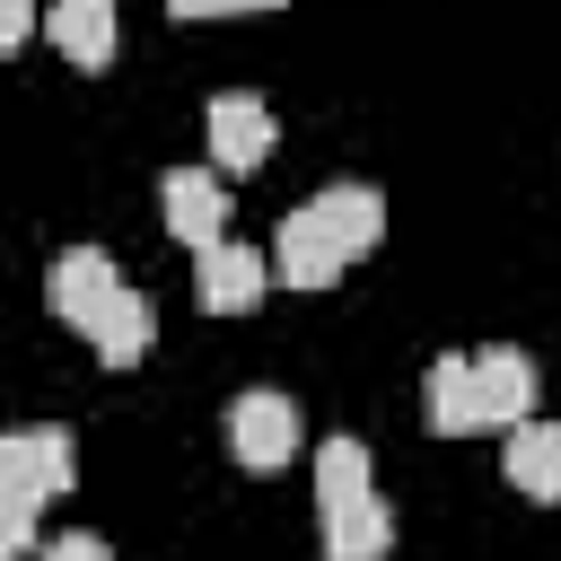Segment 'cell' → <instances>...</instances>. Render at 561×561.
<instances>
[{
	"instance_id": "6",
	"label": "cell",
	"mask_w": 561,
	"mask_h": 561,
	"mask_svg": "<svg viewBox=\"0 0 561 561\" xmlns=\"http://www.w3.org/2000/svg\"><path fill=\"white\" fill-rule=\"evenodd\" d=\"M114 289H123V272H114L105 245H70V254H53V272H44V307H53L61 324H88Z\"/></svg>"
},
{
	"instance_id": "12",
	"label": "cell",
	"mask_w": 561,
	"mask_h": 561,
	"mask_svg": "<svg viewBox=\"0 0 561 561\" xmlns=\"http://www.w3.org/2000/svg\"><path fill=\"white\" fill-rule=\"evenodd\" d=\"M508 491H526V500H561V421H517L508 430Z\"/></svg>"
},
{
	"instance_id": "4",
	"label": "cell",
	"mask_w": 561,
	"mask_h": 561,
	"mask_svg": "<svg viewBox=\"0 0 561 561\" xmlns=\"http://www.w3.org/2000/svg\"><path fill=\"white\" fill-rule=\"evenodd\" d=\"M263 289H272V263L254 254V245H202L193 254V298H202V316H245V307H263Z\"/></svg>"
},
{
	"instance_id": "15",
	"label": "cell",
	"mask_w": 561,
	"mask_h": 561,
	"mask_svg": "<svg viewBox=\"0 0 561 561\" xmlns=\"http://www.w3.org/2000/svg\"><path fill=\"white\" fill-rule=\"evenodd\" d=\"M35 35V0H0V53H18Z\"/></svg>"
},
{
	"instance_id": "5",
	"label": "cell",
	"mask_w": 561,
	"mask_h": 561,
	"mask_svg": "<svg viewBox=\"0 0 561 561\" xmlns=\"http://www.w3.org/2000/svg\"><path fill=\"white\" fill-rule=\"evenodd\" d=\"M158 210H167V228H175L193 254L219 245V237H228V184H219V167H167Z\"/></svg>"
},
{
	"instance_id": "14",
	"label": "cell",
	"mask_w": 561,
	"mask_h": 561,
	"mask_svg": "<svg viewBox=\"0 0 561 561\" xmlns=\"http://www.w3.org/2000/svg\"><path fill=\"white\" fill-rule=\"evenodd\" d=\"M26 447H35V473H44V491L61 500V491L79 482V447H70V430H26Z\"/></svg>"
},
{
	"instance_id": "1",
	"label": "cell",
	"mask_w": 561,
	"mask_h": 561,
	"mask_svg": "<svg viewBox=\"0 0 561 561\" xmlns=\"http://www.w3.org/2000/svg\"><path fill=\"white\" fill-rule=\"evenodd\" d=\"M386 237V193L377 184H324L307 193L289 219H280V245H272V272L280 289H324L351 272V254H368Z\"/></svg>"
},
{
	"instance_id": "16",
	"label": "cell",
	"mask_w": 561,
	"mask_h": 561,
	"mask_svg": "<svg viewBox=\"0 0 561 561\" xmlns=\"http://www.w3.org/2000/svg\"><path fill=\"white\" fill-rule=\"evenodd\" d=\"M44 561H114V552H105V535H53Z\"/></svg>"
},
{
	"instance_id": "10",
	"label": "cell",
	"mask_w": 561,
	"mask_h": 561,
	"mask_svg": "<svg viewBox=\"0 0 561 561\" xmlns=\"http://www.w3.org/2000/svg\"><path fill=\"white\" fill-rule=\"evenodd\" d=\"M44 35H53V53L70 70H105L114 61V0H53Z\"/></svg>"
},
{
	"instance_id": "13",
	"label": "cell",
	"mask_w": 561,
	"mask_h": 561,
	"mask_svg": "<svg viewBox=\"0 0 561 561\" xmlns=\"http://www.w3.org/2000/svg\"><path fill=\"white\" fill-rule=\"evenodd\" d=\"M430 430L438 438H473L482 430V394H473V351H447L430 368Z\"/></svg>"
},
{
	"instance_id": "7",
	"label": "cell",
	"mask_w": 561,
	"mask_h": 561,
	"mask_svg": "<svg viewBox=\"0 0 561 561\" xmlns=\"http://www.w3.org/2000/svg\"><path fill=\"white\" fill-rule=\"evenodd\" d=\"M79 333H88V351H96L105 368H131V359H149V342H158V298L123 280V289L79 324Z\"/></svg>"
},
{
	"instance_id": "2",
	"label": "cell",
	"mask_w": 561,
	"mask_h": 561,
	"mask_svg": "<svg viewBox=\"0 0 561 561\" xmlns=\"http://www.w3.org/2000/svg\"><path fill=\"white\" fill-rule=\"evenodd\" d=\"M228 456H237L245 473H280V465L298 456V403H289L280 386H245V394L228 403Z\"/></svg>"
},
{
	"instance_id": "8",
	"label": "cell",
	"mask_w": 561,
	"mask_h": 561,
	"mask_svg": "<svg viewBox=\"0 0 561 561\" xmlns=\"http://www.w3.org/2000/svg\"><path fill=\"white\" fill-rule=\"evenodd\" d=\"M44 473H35V447L26 438H0V561H18L35 543V517H44Z\"/></svg>"
},
{
	"instance_id": "11",
	"label": "cell",
	"mask_w": 561,
	"mask_h": 561,
	"mask_svg": "<svg viewBox=\"0 0 561 561\" xmlns=\"http://www.w3.org/2000/svg\"><path fill=\"white\" fill-rule=\"evenodd\" d=\"M316 517H324V561H386L394 552V517H386L377 491H359L342 508H316Z\"/></svg>"
},
{
	"instance_id": "17",
	"label": "cell",
	"mask_w": 561,
	"mask_h": 561,
	"mask_svg": "<svg viewBox=\"0 0 561 561\" xmlns=\"http://www.w3.org/2000/svg\"><path fill=\"white\" fill-rule=\"evenodd\" d=\"M175 18H245V9H280V0H167Z\"/></svg>"
},
{
	"instance_id": "3",
	"label": "cell",
	"mask_w": 561,
	"mask_h": 561,
	"mask_svg": "<svg viewBox=\"0 0 561 561\" xmlns=\"http://www.w3.org/2000/svg\"><path fill=\"white\" fill-rule=\"evenodd\" d=\"M202 140H210L219 175H254L272 158V105L263 96H210L202 105Z\"/></svg>"
},
{
	"instance_id": "9",
	"label": "cell",
	"mask_w": 561,
	"mask_h": 561,
	"mask_svg": "<svg viewBox=\"0 0 561 561\" xmlns=\"http://www.w3.org/2000/svg\"><path fill=\"white\" fill-rule=\"evenodd\" d=\"M473 394H482V430H517L535 412V359L508 351V342L473 351Z\"/></svg>"
}]
</instances>
